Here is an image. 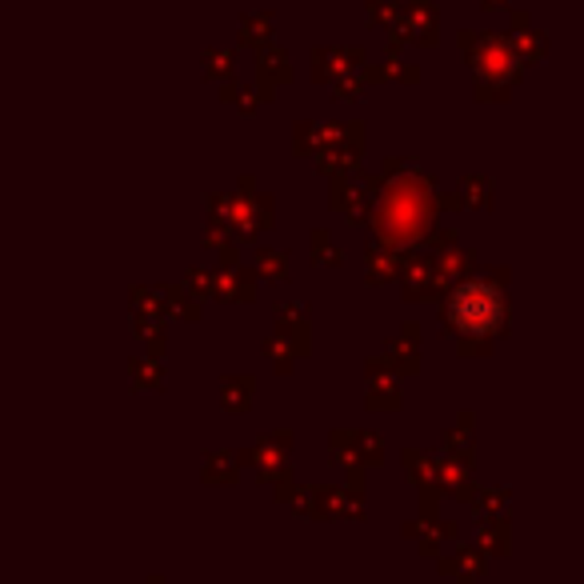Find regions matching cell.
<instances>
[{
  "label": "cell",
  "mask_w": 584,
  "mask_h": 584,
  "mask_svg": "<svg viewBox=\"0 0 584 584\" xmlns=\"http://www.w3.org/2000/svg\"><path fill=\"white\" fill-rule=\"evenodd\" d=\"M501 292L489 289V284H469L452 296V321L465 328V333H492L501 324Z\"/></svg>",
  "instance_id": "cell-1"
}]
</instances>
